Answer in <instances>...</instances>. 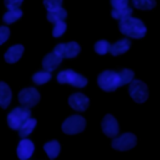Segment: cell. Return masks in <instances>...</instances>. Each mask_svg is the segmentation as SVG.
Returning <instances> with one entry per match:
<instances>
[{"instance_id": "cell-29", "label": "cell", "mask_w": 160, "mask_h": 160, "mask_svg": "<svg viewBox=\"0 0 160 160\" xmlns=\"http://www.w3.org/2000/svg\"><path fill=\"white\" fill-rule=\"evenodd\" d=\"M22 1L24 0H5L4 2H5V6L9 10H11V9H19L20 5L22 4Z\"/></svg>"}, {"instance_id": "cell-18", "label": "cell", "mask_w": 160, "mask_h": 160, "mask_svg": "<svg viewBox=\"0 0 160 160\" xmlns=\"http://www.w3.org/2000/svg\"><path fill=\"white\" fill-rule=\"evenodd\" d=\"M44 150H45V152L48 154V156L52 160V159H55V158L59 155V152H60V144H59V141H56V140H51V141H49V142H46V144L44 145Z\"/></svg>"}, {"instance_id": "cell-20", "label": "cell", "mask_w": 160, "mask_h": 160, "mask_svg": "<svg viewBox=\"0 0 160 160\" xmlns=\"http://www.w3.org/2000/svg\"><path fill=\"white\" fill-rule=\"evenodd\" d=\"M21 16H22V11L20 9H11L8 12H5V15L2 16V20L6 24H12L16 20H19Z\"/></svg>"}, {"instance_id": "cell-23", "label": "cell", "mask_w": 160, "mask_h": 160, "mask_svg": "<svg viewBox=\"0 0 160 160\" xmlns=\"http://www.w3.org/2000/svg\"><path fill=\"white\" fill-rule=\"evenodd\" d=\"M131 14H132L131 6H128V8L120 9V10H112L111 11V16L114 19H118V20H122V19H125L128 16H131Z\"/></svg>"}, {"instance_id": "cell-26", "label": "cell", "mask_w": 160, "mask_h": 160, "mask_svg": "<svg viewBox=\"0 0 160 160\" xmlns=\"http://www.w3.org/2000/svg\"><path fill=\"white\" fill-rule=\"evenodd\" d=\"M66 30V24L64 21H59L54 24V29H52V36L54 38H59L61 36Z\"/></svg>"}, {"instance_id": "cell-6", "label": "cell", "mask_w": 160, "mask_h": 160, "mask_svg": "<svg viewBox=\"0 0 160 160\" xmlns=\"http://www.w3.org/2000/svg\"><path fill=\"white\" fill-rule=\"evenodd\" d=\"M129 94L136 102H144L149 96L148 86L141 80H131L129 86Z\"/></svg>"}, {"instance_id": "cell-2", "label": "cell", "mask_w": 160, "mask_h": 160, "mask_svg": "<svg viewBox=\"0 0 160 160\" xmlns=\"http://www.w3.org/2000/svg\"><path fill=\"white\" fill-rule=\"evenodd\" d=\"M98 84L104 91H114L121 86L120 74L114 70H104L98 76Z\"/></svg>"}, {"instance_id": "cell-10", "label": "cell", "mask_w": 160, "mask_h": 160, "mask_svg": "<svg viewBox=\"0 0 160 160\" xmlns=\"http://www.w3.org/2000/svg\"><path fill=\"white\" fill-rule=\"evenodd\" d=\"M101 129L102 132L109 138H116V135L119 134V124L115 120V118L110 114L104 116L101 121Z\"/></svg>"}, {"instance_id": "cell-14", "label": "cell", "mask_w": 160, "mask_h": 160, "mask_svg": "<svg viewBox=\"0 0 160 160\" xmlns=\"http://www.w3.org/2000/svg\"><path fill=\"white\" fill-rule=\"evenodd\" d=\"M22 52H24V46H22V45H14V46H11V48L5 52L4 59H5L6 62L14 64V62H16V61L21 58Z\"/></svg>"}, {"instance_id": "cell-24", "label": "cell", "mask_w": 160, "mask_h": 160, "mask_svg": "<svg viewBox=\"0 0 160 160\" xmlns=\"http://www.w3.org/2000/svg\"><path fill=\"white\" fill-rule=\"evenodd\" d=\"M109 49H110V44H109V41H106V40H99V41H96L95 45H94V50H95L96 54H99V55H105V54L109 51Z\"/></svg>"}, {"instance_id": "cell-4", "label": "cell", "mask_w": 160, "mask_h": 160, "mask_svg": "<svg viewBox=\"0 0 160 160\" xmlns=\"http://www.w3.org/2000/svg\"><path fill=\"white\" fill-rule=\"evenodd\" d=\"M58 81L60 84H70L75 88H84L88 84V80L85 76H82L70 69L60 71L58 74Z\"/></svg>"}, {"instance_id": "cell-1", "label": "cell", "mask_w": 160, "mask_h": 160, "mask_svg": "<svg viewBox=\"0 0 160 160\" xmlns=\"http://www.w3.org/2000/svg\"><path fill=\"white\" fill-rule=\"evenodd\" d=\"M119 29L120 31L132 39H141L145 36L146 34V26L144 25V22L132 16H128L122 20H119Z\"/></svg>"}, {"instance_id": "cell-7", "label": "cell", "mask_w": 160, "mask_h": 160, "mask_svg": "<svg viewBox=\"0 0 160 160\" xmlns=\"http://www.w3.org/2000/svg\"><path fill=\"white\" fill-rule=\"evenodd\" d=\"M135 145H136V136L131 132H125L118 138H114V140L111 141V146L119 151L130 150Z\"/></svg>"}, {"instance_id": "cell-3", "label": "cell", "mask_w": 160, "mask_h": 160, "mask_svg": "<svg viewBox=\"0 0 160 160\" xmlns=\"http://www.w3.org/2000/svg\"><path fill=\"white\" fill-rule=\"evenodd\" d=\"M31 110L25 106H19L12 109L8 114V124L12 130H19V128L30 118Z\"/></svg>"}, {"instance_id": "cell-15", "label": "cell", "mask_w": 160, "mask_h": 160, "mask_svg": "<svg viewBox=\"0 0 160 160\" xmlns=\"http://www.w3.org/2000/svg\"><path fill=\"white\" fill-rule=\"evenodd\" d=\"M129 48H130V40H128V39H120L116 42H114L112 45H110L109 51H110L111 55L116 56V55H120V54L126 52L129 50Z\"/></svg>"}, {"instance_id": "cell-28", "label": "cell", "mask_w": 160, "mask_h": 160, "mask_svg": "<svg viewBox=\"0 0 160 160\" xmlns=\"http://www.w3.org/2000/svg\"><path fill=\"white\" fill-rule=\"evenodd\" d=\"M61 4H62V0H44V5L48 9V11L61 8Z\"/></svg>"}, {"instance_id": "cell-5", "label": "cell", "mask_w": 160, "mask_h": 160, "mask_svg": "<svg viewBox=\"0 0 160 160\" xmlns=\"http://www.w3.org/2000/svg\"><path fill=\"white\" fill-rule=\"evenodd\" d=\"M85 119L82 116H79V115H71L69 116L61 125V129L65 134L68 135H75V134H79L84 129H85Z\"/></svg>"}, {"instance_id": "cell-9", "label": "cell", "mask_w": 160, "mask_h": 160, "mask_svg": "<svg viewBox=\"0 0 160 160\" xmlns=\"http://www.w3.org/2000/svg\"><path fill=\"white\" fill-rule=\"evenodd\" d=\"M54 52L60 58H75L80 52V45L75 41H70L66 44H58L54 49Z\"/></svg>"}, {"instance_id": "cell-16", "label": "cell", "mask_w": 160, "mask_h": 160, "mask_svg": "<svg viewBox=\"0 0 160 160\" xmlns=\"http://www.w3.org/2000/svg\"><path fill=\"white\" fill-rule=\"evenodd\" d=\"M11 100V90L4 81H0V106L2 109L8 108Z\"/></svg>"}, {"instance_id": "cell-11", "label": "cell", "mask_w": 160, "mask_h": 160, "mask_svg": "<svg viewBox=\"0 0 160 160\" xmlns=\"http://www.w3.org/2000/svg\"><path fill=\"white\" fill-rule=\"evenodd\" d=\"M69 105L76 111H85L89 106V98L81 92H75L70 95Z\"/></svg>"}, {"instance_id": "cell-13", "label": "cell", "mask_w": 160, "mask_h": 160, "mask_svg": "<svg viewBox=\"0 0 160 160\" xmlns=\"http://www.w3.org/2000/svg\"><path fill=\"white\" fill-rule=\"evenodd\" d=\"M61 60H62V58H60L59 55H56V54L52 51V52L45 55V58L42 59V68H44L45 71H49V72H50V71L55 70V69L60 65Z\"/></svg>"}, {"instance_id": "cell-30", "label": "cell", "mask_w": 160, "mask_h": 160, "mask_svg": "<svg viewBox=\"0 0 160 160\" xmlns=\"http://www.w3.org/2000/svg\"><path fill=\"white\" fill-rule=\"evenodd\" d=\"M9 35H10V30L6 26H0V45L9 39Z\"/></svg>"}, {"instance_id": "cell-21", "label": "cell", "mask_w": 160, "mask_h": 160, "mask_svg": "<svg viewBox=\"0 0 160 160\" xmlns=\"http://www.w3.org/2000/svg\"><path fill=\"white\" fill-rule=\"evenodd\" d=\"M132 5L139 10H151L155 8L156 1L155 0H132Z\"/></svg>"}, {"instance_id": "cell-12", "label": "cell", "mask_w": 160, "mask_h": 160, "mask_svg": "<svg viewBox=\"0 0 160 160\" xmlns=\"http://www.w3.org/2000/svg\"><path fill=\"white\" fill-rule=\"evenodd\" d=\"M34 152V144L31 140H28V139H22L19 145H18V149H16V154L19 156L20 160H28Z\"/></svg>"}, {"instance_id": "cell-25", "label": "cell", "mask_w": 160, "mask_h": 160, "mask_svg": "<svg viewBox=\"0 0 160 160\" xmlns=\"http://www.w3.org/2000/svg\"><path fill=\"white\" fill-rule=\"evenodd\" d=\"M120 80H121V86L130 84L131 80H134V71L129 70V69H122L120 72Z\"/></svg>"}, {"instance_id": "cell-22", "label": "cell", "mask_w": 160, "mask_h": 160, "mask_svg": "<svg viewBox=\"0 0 160 160\" xmlns=\"http://www.w3.org/2000/svg\"><path fill=\"white\" fill-rule=\"evenodd\" d=\"M51 79V74L49 71H38L32 75V81L36 84V85H42L45 82H48L49 80Z\"/></svg>"}, {"instance_id": "cell-8", "label": "cell", "mask_w": 160, "mask_h": 160, "mask_svg": "<svg viewBox=\"0 0 160 160\" xmlns=\"http://www.w3.org/2000/svg\"><path fill=\"white\" fill-rule=\"evenodd\" d=\"M40 100V94L35 88H26L19 92V101L25 108L35 106Z\"/></svg>"}, {"instance_id": "cell-27", "label": "cell", "mask_w": 160, "mask_h": 160, "mask_svg": "<svg viewBox=\"0 0 160 160\" xmlns=\"http://www.w3.org/2000/svg\"><path fill=\"white\" fill-rule=\"evenodd\" d=\"M130 0H110V4L112 6V10H120V9H125L129 5Z\"/></svg>"}, {"instance_id": "cell-19", "label": "cell", "mask_w": 160, "mask_h": 160, "mask_svg": "<svg viewBox=\"0 0 160 160\" xmlns=\"http://www.w3.org/2000/svg\"><path fill=\"white\" fill-rule=\"evenodd\" d=\"M35 125H36V120L32 119V118H29V119H28V120L19 128V135H20L21 138L25 139L28 135L31 134V131L34 130Z\"/></svg>"}, {"instance_id": "cell-17", "label": "cell", "mask_w": 160, "mask_h": 160, "mask_svg": "<svg viewBox=\"0 0 160 160\" xmlns=\"http://www.w3.org/2000/svg\"><path fill=\"white\" fill-rule=\"evenodd\" d=\"M66 16H68L66 10L62 9V8H58V9H54V10L48 11L46 19H48L50 22L55 24V22H59V21H64V20L66 19Z\"/></svg>"}]
</instances>
